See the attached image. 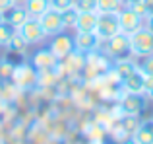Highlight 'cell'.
Returning a JSON list of instances; mask_svg holds the SVG:
<instances>
[{
    "mask_svg": "<svg viewBox=\"0 0 153 144\" xmlns=\"http://www.w3.org/2000/svg\"><path fill=\"white\" fill-rule=\"evenodd\" d=\"M130 49L136 57H149L153 55V33L147 27H140L130 33Z\"/></svg>",
    "mask_w": 153,
    "mask_h": 144,
    "instance_id": "obj_1",
    "label": "cell"
},
{
    "mask_svg": "<svg viewBox=\"0 0 153 144\" xmlns=\"http://www.w3.org/2000/svg\"><path fill=\"white\" fill-rule=\"evenodd\" d=\"M120 31L118 23V14L116 12H99L97 14V26H95V33L101 41H107L112 35Z\"/></svg>",
    "mask_w": 153,
    "mask_h": 144,
    "instance_id": "obj_2",
    "label": "cell"
},
{
    "mask_svg": "<svg viewBox=\"0 0 153 144\" xmlns=\"http://www.w3.org/2000/svg\"><path fill=\"white\" fill-rule=\"evenodd\" d=\"M107 51L111 57H114L116 61L118 58H126L128 55H132L130 49V35L118 31L116 35H112L111 39H107Z\"/></svg>",
    "mask_w": 153,
    "mask_h": 144,
    "instance_id": "obj_3",
    "label": "cell"
},
{
    "mask_svg": "<svg viewBox=\"0 0 153 144\" xmlns=\"http://www.w3.org/2000/svg\"><path fill=\"white\" fill-rule=\"evenodd\" d=\"M16 31H18V33L22 35L23 39H25L27 45H35V43L43 41V37L47 35L45 29H43V26L39 23L37 18H27Z\"/></svg>",
    "mask_w": 153,
    "mask_h": 144,
    "instance_id": "obj_4",
    "label": "cell"
},
{
    "mask_svg": "<svg viewBox=\"0 0 153 144\" xmlns=\"http://www.w3.org/2000/svg\"><path fill=\"white\" fill-rule=\"evenodd\" d=\"M39 23L43 26V29H45L47 35H56V33H62L64 31V22H62V14L56 10H52V8H49V10L45 12V14L39 16Z\"/></svg>",
    "mask_w": 153,
    "mask_h": 144,
    "instance_id": "obj_5",
    "label": "cell"
},
{
    "mask_svg": "<svg viewBox=\"0 0 153 144\" xmlns=\"http://www.w3.org/2000/svg\"><path fill=\"white\" fill-rule=\"evenodd\" d=\"M146 95L143 94H128L124 92L122 99H120V109L124 111V115H140L146 109Z\"/></svg>",
    "mask_w": 153,
    "mask_h": 144,
    "instance_id": "obj_6",
    "label": "cell"
},
{
    "mask_svg": "<svg viewBox=\"0 0 153 144\" xmlns=\"http://www.w3.org/2000/svg\"><path fill=\"white\" fill-rule=\"evenodd\" d=\"M118 14V23H120V31L122 33H134L136 29H140L142 27V16H138L134 10H132L130 6H126L124 10H120V12H116Z\"/></svg>",
    "mask_w": 153,
    "mask_h": 144,
    "instance_id": "obj_7",
    "label": "cell"
},
{
    "mask_svg": "<svg viewBox=\"0 0 153 144\" xmlns=\"http://www.w3.org/2000/svg\"><path fill=\"white\" fill-rule=\"evenodd\" d=\"M51 51L56 58H64L74 51V39L66 33H56L51 43Z\"/></svg>",
    "mask_w": 153,
    "mask_h": 144,
    "instance_id": "obj_8",
    "label": "cell"
},
{
    "mask_svg": "<svg viewBox=\"0 0 153 144\" xmlns=\"http://www.w3.org/2000/svg\"><path fill=\"white\" fill-rule=\"evenodd\" d=\"M99 41L101 39L97 37V33L95 31H87V33H79L74 37V47L78 51H82V53H91V51H95L99 47Z\"/></svg>",
    "mask_w": 153,
    "mask_h": 144,
    "instance_id": "obj_9",
    "label": "cell"
},
{
    "mask_svg": "<svg viewBox=\"0 0 153 144\" xmlns=\"http://www.w3.org/2000/svg\"><path fill=\"white\" fill-rule=\"evenodd\" d=\"M27 18H29V14H27L25 6H22V4H14L8 12H4V22H8L10 26H14L16 29H18Z\"/></svg>",
    "mask_w": 153,
    "mask_h": 144,
    "instance_id": "obj_10",
    "label": "cell"
},
{
    "mask_svg": "<svg viewBox=\"0 0 153 144\" xmlns=\"http://www.w3.org/2000/svg\"><path fill=\"white\" fill-rule=\"evenodd\" d=\"M143 82H146V76L142 70H136L134 74H130L126 80H122V90L128 94H142L143 92Z\"/></svg>",
    "mask_w": 153,
    "mask_h": 144,
    "instance_id": "obj_11",
    "label": "cell"
},
{
    "mask_svg": "<svg viewBox=\"0 0 153 144\" xmlns=\"http://www.w3.org/2000/svg\"><path fill=\"white\" fill-rule=\"evenodd\" d=\"M97 26V12H78V20H76V29L79 33H87V31H95Z\"/></svg>",
    "mask_w": 153,
    "mask_h": 144,
    "instance_id": "obj_12",
    "label": "cell"
},
{
    "mask_svg": "<svg viewBox=\"0 0 153 144\" xmlns=\"http://www.w3.org/2000/svg\"><path fill=\"white\" fill-rule=\"evenodd\" d=\"M134 140L138 144H153V119L140 121L138 129L134 133Z\"/></svg>",
    "mask_w": 153,
    "mask_h": 144,
    "instance_id": "obj_13",
    "label": "cell"
},
{
    "mask_svg": "<svg viewBox=\"0 0 153 144\" xmlns=\"http://www.w3.org/2000/svg\"><path fill=\"white\" fill-rule=\"evenodd\" d=\"M56 61H58V58L52 55L51 49H41L33 55V64H35V68H39V70L52 68V66L56 64Z\"/></svg>",
    "mask_w": 153,
    "mask_h": 144,
    "instance_id": "obj_14",
    "label": "cell"
},
{
    "mask_svg": "<svg viewBox=\"0 0 153 144\" xmlns=\"http://www.w3.org/2000/svg\"><path fill=\"white\" fill-rule=\"evenodd\" d=\"M12 74H14V80L22 88H31L35 84V80H37L33 68H27V66H18V68L12 72Z\"/></svg>",
    "mask_w": 153,
    "mask_h": 144,
    "instance_id": "obj_15",
    "label": "cell"
},
{
    "mask_svg": "<svg viewBox=\"0 0 153 144\" xmlns=\"http://www.w3.org/2000/svg\"><path fill=\"white\" fill-rule=\"evenodd\" d=\"M136 70H138V66H136L132 61H128V58H118V61L114 62V74L120 78V82L126 80L130 74H134Z\"/></svg>",
    "mask_w": 153,
    "mask_h": 144,
    "instance_id": "obj_16",
    "label": "cell"
},
{
    "mask_svg": "<svg viewBox=\"0 0 153 144\" xmlns=\"http://www.w3.org/2000/svg\"><path fill=\"white\" fill-rule=\"evenodd\" d=\"M49 8H51L49 0H25V10L29 14V18H39Z\"/></svg>",
    "mask_w": 153,
    "mask_h": 144,
    "instance_id": "obj_17",
    "label": "cell"
},
{
    "mask_svg": "<svg viewBox=\"0 0 153 144\" xmlns=\"http://www.w3.org/2000/svg\"><path fill=\"white\" fill-rule=\"evenodd\" d=\"M14 33H16V27L2 20L0 22V45H8V41L14 37Z\"/></svg>",
    "mask_w": 153,
    "mask_h": 144,
    "instance_id": "obj_18",
    "label": "cell"
},
{
    "mask_svg": "<svg viewBox=\"0 0 153 144\" xmlns=\"http://www.w3.org/2000/svg\"><path fill=\"white\" fill-rule=\"evenodd\" d=\"M6 47H8L10 51H14V53H22V51L27 47V43H25V39H23L22 35H19L18 31H16L14 37H12L10 41H8V45H6Z\"/></svg>",
    "mask_w": 153,
    "mask_h": 144,
    "instance_id": "obj_19",
    "label": "cell"
},
{
    "mask_svg": "<svg viewBox=\"0 0 153 144\" xmlns=\"http://www.w3.org/2000/svg\"><path fill=\"white\" fill-rule=\"evenodd\" d=\"M122 0H97V10L99 12H118Z\"/></svg>",
    "mask_w": 153,
    "mask_h": 144,
    "instance_id": "obj_20",
    "label": "cell"
},
{
    "mask_svg": "<svg viewBox=\"0 0 153 144\" xmlns=\"http://www.w3.org/2000/svg\"><path fill=\"white\" fill-rule=\"evenodd\" d=\"M138 125H140L138 115H124V119H122V127H124V130H126V133L134 134V133H136V129H138Z\"/></svg>",
    "mask_w": 153,
    "mask_h": 144,
    "instance_id": "obj_21",
    "label": "cell"
},
{
    "mask_svg": "<svg viewBox=\"0 0 153 144\" xmlns=\"http://www.w3.org/2000/svg\"><path fill=\"white\" fill-rule=\"evenodd\" d=\"M74 8L78 12H97V0H76Z\"/></svg>",
    "mask_w": 153,
    "mask_h": 144,
    "instance_id": "obj_22",
    "label": "cell"
},
{
    "mask_svg": "<svg viewBox=\"0 0 153 144\" xmlns=\"http://www.w3.org/2000/svg\"><path fill=\"white\" fill-rule=\"evenodd\" d=\"M60 14H62L64 27H74L76 26V20H78V10L76 8H68V10L60 12Z\"/></svg>",
    "mask_w": 153,
    "mask_h": 144,
    "instance_id": "obj_23",
    "label": "cell"
},
{
    "mask_svg": "<svg viewBox=\"0 0 153 144\" xmlns=\"http://www.w3.org/2000/svg\"><path fill=\"white\" fill-rule=\"evenodd\" d=\"M74 2L76 0H49L51 8L56 10V12H64V10H68V8H74Z\"/></svg>",
    "mask_w": 153,
    "mask_h": 144,
    "instance_id": "obj_24",
    "label": "cell"
},
{
    "mask_svg": "<svg viewBox=\"0 0 153 144\" xmlns=\"http://www.w3.org/2000/svg\"><path fill=\"white\" fill-rule=\"evenodd\" d=\"M143 72V76H149V78H153V55H149V57H146V61L142 62V68H140Z\"/></svg>",
    "mask_w": 153,
    "mask_h": 144,
    "instance_id": "obj_25",
    "label": "cell"
},
{
    "mask_svg": "<svg viewBox=\"0 0 153 144\" xmlns=\"http://www.w3.org/2000/svg\"><path fill=\"white\" fill-rule=\"evenodd\" d=\"M146 98H153V78L146 76V82H143V92H142Z\"/></svg>",
    "mask_w": 153,
    "mask_h": 144,
    "instance_id": "obj_26",
    "label": "cell"
},
{
    "mask_svg": "<svg viewBox=\"0 0 153 144\" xmlns=\"http://www.w3.org/2000/svg\"><path fill=\"white\" fill-rule=\"evenodd\" d=\"M12 6H14V0H0V14L8 12Z\"/></svg>",
    "mask_w": 153,
    "mask_h": 144,
    "instance_id": "obj_27",
    "label": "cell"
},
{
    "mask_svg": "<svg viewBox=\"0 0 153 144\" xmlns=\"http://www.w3.org/2000/svg\"><path fill=\"white\" fill-rule=\"evenodd\" d=\"M143 6H146V16L149 18V16H153V0H142Z\"/></svg>",
    "mask_w": 153,
    "mask_h": 144,
    "instance_id": "obj_28",
    "label": "cell"
},
{
    "mask_svg": "<svg viewBox=\"0 0 153 144\" xmlns=\"http://www.w3.org/2000/svg\"><path fill=\"white\" fill-rule=\"evenodd\" d=\"M147 29L153 33V16H149V18H147Z\"/></svg>",
    "mask_w": 153,
    "mask_h": 144,
    "instance_id": "obj_29",
    "label": "cell"
},
{
    "mask_svg": "<svg viewBox=\"0 0 153 144\" xmlns=\"http://www.w3.org/2000/svg\"><path fill=\"white\" fill-rule=\"evenodd\" d=\"M120 144H138V142H136V140H134V136H132V138H126V140H122Z\"/></svg>",
    "mask_w": 153,
    "mask_h": 144,
    "instance_id": "obj_30",
    "label": "cell"
},
{
    "mask_svg": "<svg viewBox=\"0 0 153 144\" xmlns=\"http://www.w3.org/2000/svg\"><path fill=\"white\" fill-rule=\"evenodd\" d=\"M14 4H25V0H14Z\"/></svg>",
    "mask_w": 153,
    "mask_h": 144,
    "instance_id": "obj_31",
    "label": "cell"
},
{
    "mask_svg": "<svg viewBox=\"0 0 153 144\" xmlns=\"http://www.w3.org/2000/svg\"><path fill=\"white\" fill-rule=\"evenodd\" d=\"M2 20H4V14H0V22H2Z\"/></svg>",
    "mask_w": 153,
    "mask_h": 144,
    "instance_id": "obj_32",
    "label": "cell"
},
{
    "mask_svg": "<svg viewBox=\"0 0 153 144\" xmlns=\"http://www.w3.org/2000/svg\"><path fill=\"white\" fill-rule=\"evenodd\" d=\"M130 2H136V0H130ZM130 2H128V4H130Z\"/></svg>",
    "mask_w": 153,
    "mask_h": 144,
    "instance_id": "obj_33",
    "label": "cell"
}]
</instances>
